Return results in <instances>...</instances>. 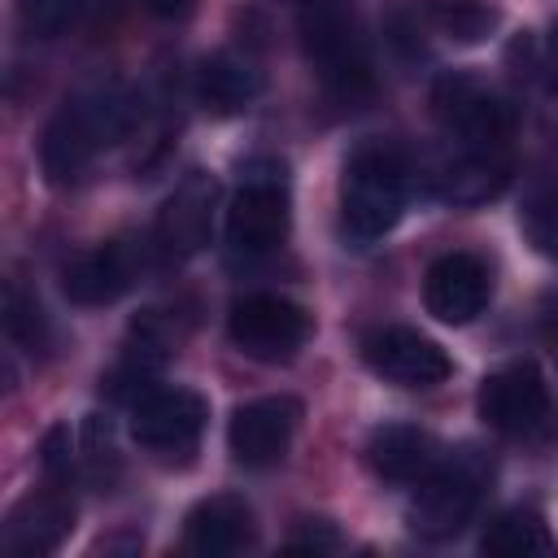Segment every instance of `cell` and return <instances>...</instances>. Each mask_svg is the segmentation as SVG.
Returning <instances> with one entry per match:
<instances>
[{
  "instance_id": "obj_1",
  "label": "cell",
  "mask_w": 558,
  "mask_h": 558,
  "mask_svg": "<svg viewBox=\"0 0 558 558\" xmlns=\"http://www.w3.org/2000/svg\"><path fill=\"white\" fill-rule=\"evenodd\" d=\"M135 122H140V96L122 78H96L78 87L44 126V140H39L44 179L52 187L78 183L83 170L105 148H113L135 131Z\"/></svg>"
},
{
  "instance_id": "obj_2",
  "label": "cell",
  "mask_w": 558,
  "mask_h": 558,
  "mask_svg": "<svg viewBox=\"0 0 558 558\" xmlns=\"http://www.w3.org/2000/svg\"><path fill=\"white\" fill-rule=\"evenodd\" d=\"M410 192V161L388 140H362L340 174V218L353 240H379L397 227Z\"/></svg>"
},
{
  "instance_id": "obj_3",
  "label": "cell",
  "mask_w": 558,
  "mask_h": 558,
  "mask_svg": "<svg viewBox=\"0 0 558 558\" xmlns=\"http://www.w3.org/2000/svg\"><path fill=\"white\" fill-rule=\"evenodd\" d=\"M484 484H488V458L471 445H462L458 453L440 458L414 488L410 497V532L423 536V541H449L458 536L475 510H480V497H484Z\"/></svg>"
},
{
  "instance_id": "obj_4",
  "label": "cell",
  "mask_w": 558,
  "mask_h": 558,
  "mask_svg": "<svg viewBox=\"0 0 558 558\" xmlns=\"http://www.w3.org/2000/svg\"><path fill=\"white\" fill-rule=\"evenodd\" d=\"M288 174L279 161H248L240 170V192L227 209V248L231 257H266L288 240Z\"/></svg>"
},
{
  "instance_id": "obj_5",
  "label": "cell",
  "mask_w": 558,
  "mask_h": 558,
  "mask_svg": "<svg viewBox=\"0 0 558 558\" xmlns=\"http://www.w3.org/2000/svg\"><path fill=\"white\" fill-rule=\"evenodd\" d=\"M432 118L449 140L462 144H506L514 131L510 96L475 70H445L432 83Z\"/></svg>"
},
{
  "instance_id": "obj_6",
  "label": "cell",
  "mask_w": 558,
  "mask_h": 558,
  "mask_svg": "<svg viewBox=\"0 0 558 558\" xmlns=\"http://www.w3.org/2000/svg\"><path fill=\"white\" fill-rule=\"evenodd\" d=\"M301 48L327 92L336 96H362L371 87V61L357 39V26L340 0H305L301 4Z\"/></svg>"
},
{
  "instance_id": "obj_7",
  "label": "cell",
  "mask_w": 558,
  "mask_h": 558,
  "mask_svg": "<svg viewBox=\"0 0 558 558\" xmlns=\"http://www.w3.org/2000/svg\"><path fill=\"white\" fill-rule=\"evenodd\" d=\"M314 331V318L288 301V296H275V292H253V296H240L227 314V336L231 344L244 353V357H257V362H288L305 349Z\"/></svg>"
},
{
  "instance_id": "obj_8",
  "label": "cell",
  "mask_w": 558,
  "mask_h": 558,
  "mask_svg": "<svg viewBox=\"0 0 558 558\" xmlns=\"http://www.w3.org/2000/svg\"><path fill=\"white\" fill-rule=\"evenodd\" d=\"M209 405L192 388H153L131 405V436L153 458H187L201 445Z\"/></svg>"
},
{
  "instance_id": "obj_9",
  "label": "cell",
  "mask_w": 558,
  "mask_h": 558,
  "mask_svg": "<svg viewBox=\"0 0 558 558\" xmlns=\"http://www.w3.org/2000/svg\"><path fill=\"white\" fill-rule=\"evenodd\" d=\"M423 183L436 201L471 209L484 205L493 196H501V187L510 183V157L501 144H462L449 140L445 153H436L423 170Z\"/></svg>"
},
{
  "instance_id": "obj_10",
  "label": "cell",
  "mask_w": 558,
  "mask_h": 558,
  "mask_svg": "<svg viewBox=\"0 0 558 558\" xmlns=\"http://www.w3.org/2000/svg\"><path fill=\"white\" fill-rule=\"evenodd\" d=\"M480 418L510 436V440H527L541 436L549 427V388L545 375L532 362H510L501 371H493L480 384Z\"/></svg>"
},
{
  "instance_id": "obj_11",
  "label": "cell",
  "mask_w": 558,
  "mask_h": 558,
  "mask_svg": "<svg viewBox=\"0 0 558 558\" xmlns=\"http://www.w3.org/2000/svg\"><path fill=\"white\" fill-rule=\"evenodd\" d=\"M214 205H218V179L205 170H192L157 209L153 222V248L166 262H187L209 244L214 231Z\"/></svg>"
},
{
  "instance_id": "obj_12",
  "label": "cell",
  "mask_w": 558,
  "mask_h": 558,
  "mask_svg": "<svg viewBox=\"0 0 558 558\" xmlns=\"http://www.w3.org/2000/svg\"><path fill=\"white\" fill-rule=\"evenodd\" d=\"M148 248L140 240H109L87 253H78L61 270V292L74 305H109L135 288V279L148 270Z\"/></svg>"
},
{
  "instance_id": "obj_13",
  "label": "cell",
  "mask_w": 558,
  "mask_h": 558,
  "mask_svg": "<svg viewBox=\"0 0 558 558\" xmlns=\"http://www.w3.org/2000/svg\"><path fill=\"white\" fill-rule=\"evenodd\" d=\"M362 357L375 375H384L397 388H436L453 375L449 353L410 327H379L362 340Z\"/></svg>"
},
{
  "instance_id": "obj_14",
  "label": "cell",
  "mask_w": 558,
  "mask_h": 558,
  "mask_svg": "<svg viewBox=\"0 0 558 558\" xmlns=\"http://www.w3.org/2000/svg\"><path fill=\"white\" fill-rule=\"evenodd\" d=\"M301 427L296 397H257L244 401L227 423V449L240 466H275Z\"/></svg>"
},
{
  "instance_id": "obj_15",
  "label": "cell",
  "mask_w": 558,
  "mask_h": 558,
  "mask_svg": "<svg viewBox=\"0 0 558 558\" xmlns=\"http://www.w3.org/2000/svg\"><path fill=\"white\" fill-rule=\"evenodd\" d=\"M488 296H493V279L475 253H445L423 275V305L432 318H440L449 327L480 318Z\"/></svg>"
},
{
  "instance_id": "obj_16",
  "label": "cell",
  "mask_w": 558,
  "mask_h": 558,
  "mask_svg": "<svg viewBox=\"0 0 558 558\" xmlns=\"http://www.w3.org/2000/svg\"><path fill=\"white\" fill-rule=\"evenodd\" d=\"M70 532H74V501L57 488H44V493L22 497L9 510L0 527V545L9 558H39V554L61 549Z\"/></svg>"
},
{
  "instance_id": "obj_17",
  "label": "cell",
  "mask_w": 558,
  "mask_h": 558,
  "mask_svg": "<svg viewBox=\"0 0 558 558\" xmlns=\"http://www.w3.org/2000/svg\"><path fill=\"white\" fill-rule=\"evenodd\" d=\"M244 545H253V510L244 497L214 493L187 510V519H183V549L187 554L227 558V554H240Z\"/></svg>"
},
{
  "instance_id": "obj_18",
  "label": "cell",
  "mask_w": 558,
  "mask_h": 558,
  "mask_svg": "<svg viewBox=\"0 0 558 558\" xmlns=\"http://www.w3.org/2000/svg\"><path fill=\"white\" fill-rule=\"evenodd\" d=\"M366 462L388 484H418L440 462V449H436L432 432H423L414 423H384L366 440Z\"/></svg>"
},
{
  "instance_id": "obj_19",
  "label": "cell",
  "mask_w": 558,
  "mask_h": 558,
  "mask_svg": "<svg viewBox=\"0 0 558 558\" xmlns=\"http://www.w3.org/2000/svg\"><path fill=\"white\" fill-rule=\"evenodd\" d=\"M257 92H262V70L244 52L222 48V52H209L196 65V100L218 118H231V113L248 109L257 100Z\"/></svg>"
},
{
  "instance_id": "obj_20",
  "label": "cell",
  "mask_w": 558,
  "mask_h": 558,
  "mask_svg": "<svg viewBox=\"0 0 558 558\" xmlns=\"http://www.w3.org/2000/svg\"><path fill=\"white\" fill-rule=\"evenodd\" d=\"M480 549L484 554H497V558H532V554H549L554 549V536L545 527V519L536 510H501L484 536H480Z\"/></svg>"
},
{
  "instance_id": "obj_21",
  "label": "cell",
  "mask_w": 558,
  "mask_h": 558,
  "mask_svg": "<svg viewBox=\"0 0 558 558\" xmlns=\"http://www.w3.org/2000/svg\"><path fill=\"white\" fill-rule=\"evenodd\" d=\"M4 331L13 344H22L26 353H39L48 349V318L39 310V301L31 292H22L17 283H9L4 292Z\"/></svg>"
},
{
  "instance_id": "obj_22",
  "label": "cell",
  "mask_w": 558,
  "mask_h": 558,
  "mask_svg": "<svg viewBox=\"0 0 558 558\" xmlns=\"http://www.w3.org/2000/svg\"><path fill=\"white\" fill-rule=\"evenodd\" d=\"M519 227H523V240H527L541 257L558 262V187L532 192V196L523 201V209H519Z\"/></svg>"
},
{
  "instance_id": "obj_23",
  "label": "cell",
  "mask_w": 558,
  "mask_h": 558,
  "mask_svg": "<svg viewBox=\"0 0 558 558\" xmlns=\"http://www.w3.org/2000/svg\"><path fill=\"white\" fill-rule=\"evenodd\" d=\"M436 22L453 44H480L497 26V9L484 0H449V4H440Z\"/></svg>"
},
{
  "instance_id": "obj_24",
  "label": "cell",
  "mask_w": 558,
  "mask_h": 558,
  "mask_svg": "<svg viewBox=\"0 0 558 558\" xmlns=\"http://www.w3.org/2000/svg\"><path fill=\"white\" fill-rule=\"evenodd\" d=\"M83 0H17V26L31 39H57L74 26Z\"/></svg>"
},
{
  "instance_id": "obj_25",
  "label": "cell",
  "mask_w": 558,
  "mask_h": 558,
  "mask_svg": "<svg viewBox=\"0 0 558 558\" xmlns=\"http://www.w3.org/2000/svg\"><path fill=\"white\" fill-rule=\"evenodd\" d=\"M83 462H87V475L96 484H109L118 475V449H113V432L100 414H92L83 423Z\"/></svg>"
},
{
  "instance_id": "obj_26",
  "label": "cell",
  "mask_w": 558,
  "mask_h": 558,
  "mask_svg": "<svg viewBox=\"0 0 558 558\" xmlns=\"http://www.w3.org/2000/svg\"><path fill=\"white\" fill-rule=\"evenodd\" d=\"M44 458V471H48V480H57V484H65L70 475H74V466H78V453H74V436H70V427H52L48 436H44V449H39Z\"/></svg>"
},
{
  "instance_id": "obj_27",
  "label": "cell",
  "mask_w": 558,
  "mask_h": 558,
  "mask_svg": "<svg viewBox=\"0 0 558 558\" xmlns=\"http://www.w3.org/2000/svg\"><path fill=\"white\" fill-rule=\"evenodd\" d=\"M153 17H183L192 9V0H144Z\"/></svg>"
},
{
  "instance_id": "obj_28",
  "label": "cell",
  "mask_w": 558,
  "mask_h": 558,
  "mask_svg": "<svg viewBox=\"0 0 558 558\" xmlns=\"http://www.w3.org/2000/svg\"><path fill=\"white\" fill-rule=\"evenodd\" d=\"M554 109H558V83H554Z\"/></svg>"
},
{
  "instance_id": "obj_29",
  "label": "cell",
  "mask_w": 558,
  "mask_h": 558,
  "mask_svg": "<svg viewBox=\"0 0 558 558\" xmlns=\"http://www.w3.org/2000/svg\"><path fill=\"white\" fill-rule=\"evenodd\" d=\"M292 4H305V0H292Z\"/></svg>"
}]
</instances>
